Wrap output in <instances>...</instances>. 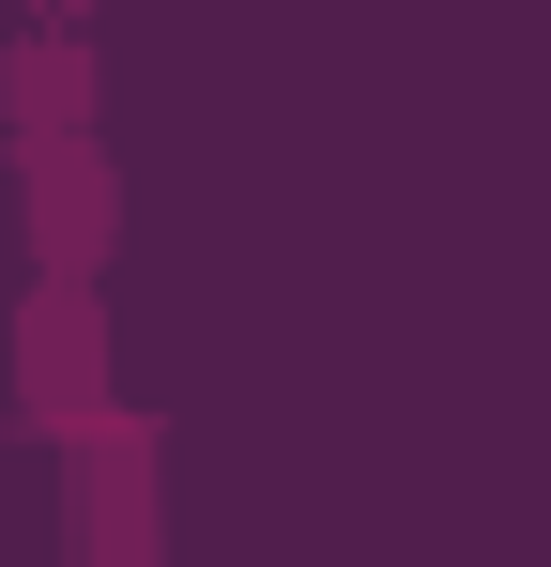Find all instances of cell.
Returning a JSON list of instances; mask_svg holds the SVG:
<instances>
[{
    "mask_svg": "<svg viewBox=\"0 0 551 567\" xmlns=\"http://www.w3.org/2000/svg\"><path fill=\"white\" fill-rule=\"evenodd\" d=\"M46 123H92V47L77 16H31L0 47V138H46Z\"/></svg>",
    "mask_w": 551,
    "mask_h": 567,
    "instance_id": "obj_4",
    "label": "cell"
},
{
    "mask_svg": "<svg viewBox=\"0 0 551 567\" xmlns=\"http://www.w3.org/2000/svg\"><path fill=\"white\" fill-rule=\"evenodd\" d=\"M15 246L46 277H107V246H123V154H107V123L15 138Z\"/></svg>",
    "mask_w": 551,
    "mask_h": 567,
    "instance_id": "obj_3",
    "label": "cell"
},
{
    "mask_svg": "<svg viewBox=\"0 0 551 567\" xmlns=\"http://www.w3.org/2000/svg\"><path fill=\"white\" fill-rule=\"evenodd\" d=\"M107 399H123V369H107V277H46L31 261V291H15V430L77 445Z\"/></svg>",
    "mask_w": 551,
    "mask_h": 567,
    "instance_id": "obj_2",
    "label": "cell"
},
{
    "mask_svg": "<svg viewBox=\"0 0 551 567\" xmlns=\"http://www.w3.org/2000/svg\"><path fill=\"white\" fill-rule=\"evenodd\" d=\"M46 461H62V553L77 567H169V414L107 399Z\"/></svg>",
    "mask_w": 551,
    "mask_h": 567,
    "instance_id": "obj_1",
    "label": "cell"
}]
</instances>
